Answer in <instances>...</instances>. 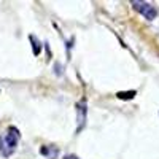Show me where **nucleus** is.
Wrapping results in <instances>:
<instances>
[{"mask_svg": "<svg viewBox=\"0 0 159 159\" xmlns=\"http://www.w3.org/2000/svg\"><path fill=\"white\" fill-rule=\"evenodd\" d=\"M19 130L16 127L10 126L8 130L5 132L3 135H0V154L3 157H8L15 153L16 147H18V142H19Z\"/></svg>", "mask_w": 159, "mask_h": 159, "instance_id": "f257e3e1", "label": "nucleus"}, {"mask_svg": "<svg viewBox=\"0 0 159 159\" xmlns=\"http://www.w3.org/2000/svg\"><path fill=\"white\" fill-rule=\"evenodd\" d=\"M132 7H134L135 11H139L140 15H143L148 21H153L157 15V10L154 5L148 3V2H132Z\"/></svg>", "mask_w": 159, "mask_h": 159, "instance_id": "f03ea898", "label": "nucleus"}, {"mask_svg": "<svg viewBox=\"0 0 159 159\" xmlns=\"http://www.w3.org/2000/svg\"><path fill=\"white\" fill-rule=\"evenodd\" d=\"M76 111L80 113V127H83V124H84V121H86V100L83 99L80 103H76Z\"/></svg>", "mask_w": 159, "mask_h": 159, "instance_id": "7ed1b4c3", "label": "nucleus"}, {"mask_svg": "<svg viewBox=\"0 0 159 159\" xmlns=\"http://www.w3.org/2000/svg\"><path fill=\"white\" fill-rule=\"evenodd\" d=\"M29 38H30V42H32V51H34V54L38 56V54H40V51H42V43H40L34 35H30Z\"/></svg>", "mask_w": 159, "mask_h": 159, "instance_id": "20e7f679", "label": "nucleus"}, {"mask_svg": "<svg viewBox=\"0 0 159 159\" xmlns=\"http://www.w3.org/2000/svg\"><path fill=\"white\" fill-rule=\"evenodd\" d=\"M135 94H137L135 91H127V92H124V91H119L116 96H118V99H123V100H130V99H134V97H135Z\"/></svg>", "mask_w": 159, "mask_h": 159, "instance_id": "39448f33", "label": "nucleus"}, {"mask_svg": "<svg viewBox=\"0 0 159 159\" xmlns=\"http://www.w3.org/2000/svg\"><path fill=\"white\" fill-rule=\"evenodd\" d=\"M64 159H78V157H76L75 154H69V156H65Z\"/></svg>", "mask_w": 159, "mask_h": 159, "instance_id": "423d86ee", "label": "nucleus"}]
</instances>
